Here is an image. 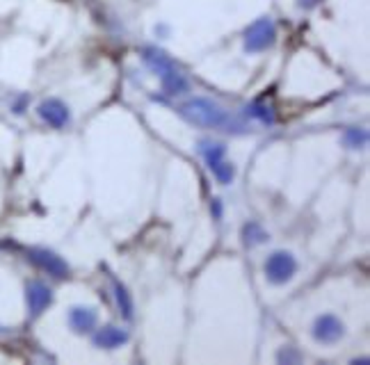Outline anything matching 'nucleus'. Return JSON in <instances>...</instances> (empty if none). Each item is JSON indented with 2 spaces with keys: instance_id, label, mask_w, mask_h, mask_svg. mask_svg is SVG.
<instances>
[{
  "instance_id": "nucleus-4",
  "label": "nucleus",
  "mask_w": 370,
  "mask_h": 365,
  "mask_svg": "<svg viewBox=\"0 0 370 365\" xmlns=\"http://www.w3.org/2000/svg\"><path fill=\"white\" fill-rule=\"evenodd\" d=\"M295 269H297V263L288 251H274V254L265 260V276H268V281L274 285L290 281Z\"/></svg>"
},
{
  "instance_id": "nucleus-2",
  "label": "nucleus",
  "mask_w": 370,
  "mask_h": 365,
  "mask_svg": "<svg viewBox=\"0 0 370 365\" xmlns=\"http://www.w3.org/2000/svg\"><path fill=\"white\" fill-rule=\"evenodd\" d=\"M180 115L194 126L201 128H220L227 124V112L222 110L218 103H213L208 99H192L180 108Z\"/></svg>"
},
{
  "instance_id": "nucleus-14",
  "label": "nucleus",
  "mask_w": 370,
  "mask_h": 365,
  "mask_svg": "<svg viewBox=\"0 0 370 365\" xmlns=\"http://www.w3.org/2000/svg\"><path fill=\"white\" fill-rule=\"evenodd\" d=\"M243 236H245V242H247V245H256V242H263V240H265V233H263L261 229H258L256 224L245 226Z\"/></svg>"
},
{
  "instance_id": "nucleus-12",
  "label": "nucleus",
  "mask_w": 370,
  "mask_h": 365,
  "mask_svg": "<svg viewBox=\"0 0 370 365\" xmlns=\"http://www.w3.org/2000/svg\"><path fill=\"white\" fill-rule=\"evenodd\" d=\"M115 292H117V303H119V308L124 310V315L126 317H131L133 315V301H131V294L126 292V288L122 283H115Z\"/></svg>"
},
{
  "instance_id": "nucleus-13",
  "label": "nucleus",
  "mask_w": 370,
  "mask_h": 365,
  "mask_svg": "<svg viewBox=\"0 0 370 365\" xmlns=\"http://www.w3.org/2000/svg\"><path fill=\"white\" fill-rule=\"evenodd\" d=\"M368 140V135H366V130H359V128H350L348 133H346V142L348 146H352V149H359V146H364Z\"/></svg>"
},
{
  "instance_id": "nucleus-16",
  "label": "nucleus",
  "mask_w": 370,
  "mask_h": 365,
  "mask_svg": "<svg viewBox=\"0 0 370 365\" xmlns=\"http://www.w3.org/2000/svg\"><path fill=\"white\" fill-rule=\"evenodd\" d=\"M313 3H318V0H302V5H313Z\"/></svg>"
},
{
  "instance_id": "nucleus-6",
  "label": "nucleus",
  "mask_w": 370,
  "mask_h": 365,
  "mask_svg": "<svg viewBox=\"0 0 370 365\" xmlns=\"http://www.w3.org/2000/svg\"><path fill=\"white\" fill-rule=\"evenodd\" d=\"M343 334H346V327H343L341 320L336 315H332V313H325V315H320L313 322V338L322 345L339 343Z\"/></svg>"
},
{
  "instance_id": "nucleus-9",
  "label": "nucleus",
  "mask_w": 370,
  "mask_h": 365,
  "mask_svg": "<svg viewBox=\"0 0 370 365\" xmlns=\"http://www.w3.org/2000/svg\"><path fill=\"white\" fill-rule=\"evenodd\" d=\"M53 301V292H50L48 285L41 281H32L28 283V306L32 315H39L48 308V303Z\"/></svg>"
},
{
  "instance_id": "nucleus-7",
  "label": "nucleus",
  "mask_w": 370,
  "mask_h": 365,
  "mask_svg": "<svg viewBox=\"0 0 370 365\" xmlns=\"http://www.w3.org/2000/svg\"><path fill=\"white\" fill-rule=\"evenodd\" d=\"M28 258L37 267L46 269L48 274L57 276V279H64V276H69V265L57 254H53V251H48V249H30Z\"/></svg>"
},
{
  "instance_id": "nucleus-10",
  "label": "nucleus",
  "mask_w": 370,
  "mask_h": 365,
  "mask_svg": "<svg viewBox=\"0 0 370 365\" xmlns=\"http://www.w3.org/2000/svg\"><path fill=\"white\" fill-rule=\"evenodd\" d=\"M126 343H128V334L119 327H106L94 336V345L103 347V350H117V347H122Z\"/></svg>"
},
{
  "instance_id": "nucleus-5",
  "label": "nucleus",
  "mask_w": 370,
  "mask_h": 365,
  "mask_svg": "<svg viewBox=\"0 0 370 365\" xmlns=\"http://www.w3.org/2000/svg\"><path fill=\"white\" fill-rule=\"evenodd\" d=\"M274 37H277V32H274L272 21L270 19H261V21H256L252 28L247 30L245 48L249 50V53H258V50L270 48L274 43Z\"/></svg>"
},
{
  "instance_id": "nucleus-11",
  "label": "nucleus",
  "mask_w": 370,
  "mask_h": 365,
  "mask_svg": "<svg viewBox=\"0 0 370 365\" xmlns=\"http://www.w3.org/2000/svg\"><path fill=\"white\" fill-rule=\"evenodd\" d=\"M69 324H71L73 331H78V334L92 331L94 324H97V310L76 306V308H71V313H69Z\"/></svg>"
},
{
  "instance_id": "nucleus-8",
  "label": "nucleus",
  "mask_w": 370,
  "mask_h": 365,
  "mask_svg": "<svg viewBox=\"0 0 370 365\" xmlns=\"http://www.w3.org/2000/svg\"><path fill=\"white\" fill-rule=\"evenodd\" d=\"M39 117L46 121L48 126L53 128H64L69 124V108L62 101L57 99H48L39 106Z\"/></svg>"
},
{
  "instance_id": "nucleus-15",
  "label": "nucleus",
  "mask_w": 370,
  "mask_h": 365,
  "mask_svg": "<svg viewBox=\"0 0 370 365\" xmlns=\"http://www.w3.org/2000/svg\"><path fill=\"white\" fill-rule=\"evenodd\" d=\"M249 115H254V117H258L261 121H265V124H272L274 121V117H272V112H270V108L265 110V108H258V106H254V108H249Z\"/></svg>"
},
{
  "instance_id": "nucleus-1",
  "label": "nucleus",
  "mask_w": 370,
  "mask_h": 365,
  "mask_svg": "<svg viewBox=\"0 0 370 365\" xmlns=\"http://www.w3.org/2000/svg\"><path fill=\"white\" fill-rule=\"evenodd\" d=\"M146 64H149L156 76L160 78L162 83V92L169 94V96H174V94H183L187 90V80L183 78V73H178V69L174 66V62L162 53V50H153L149 48L144 53Z\"/></svg>"
},
{
  "instance_id": "nucleus-3",
  "label": "nucleus",
  "mask_w": 370,
  "mask_h": 365,
  "mask_svg": "<svg viewBox=\"0 0 370 365\" xmlns=\"http://www.w3.org/2000/svg\"><path fill=\"white\" fill-rule=\"evenodd\" d=\"M199 151L204 153L206 162H208L211 171L215 173V178H218L222 185H229L231 180H234V167L225 160V153L227 149L222 144H213V142H201L199 144Z\"/></svg>"
}]
</instances>
